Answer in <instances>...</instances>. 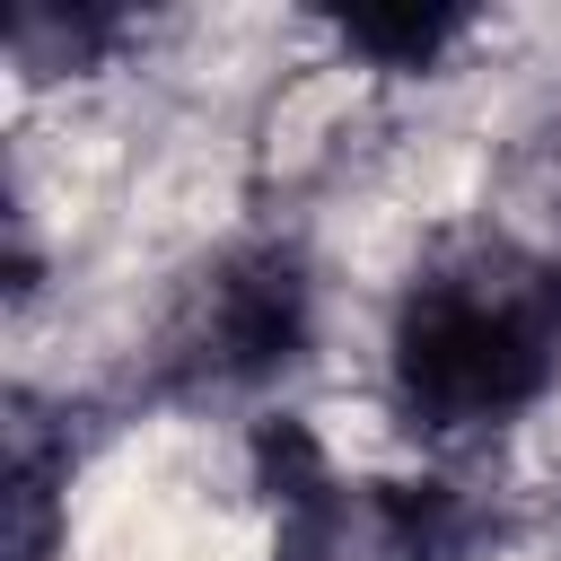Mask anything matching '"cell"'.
Wrapping results in <instances>:
<instances>
[{
    "mask_svg": "<svg viewBox=\"0 0 561 561\" xmlns=\"http://www.w3.org/2000/svg\"><path fill=\"white\" fill-rule=\"evenodd\" d=\"M394 412L421 438H465L517 421L561 377V263L508 237H465L430 254L386 333Z\"/></svg>",
    "mask_w": 561,
    "mask_h": 561,
    "instance_id": "6da1fadb",
    "label": "cell"
},
{
    "mask_svg": "<svg viewBox=\"0 0 561 561\" xmlns=\"http://www.w3.org/2000/svg\"><path fill=\"white\" fill-rule=\"evenodd\" d=\"M263 473L280 500L272 561H447L456 508L421 482H342L298 430H263Z\"/></svg>",
    "mask_w": 561,
    "mask_h": 561,
    "instance_id": "7a4b0ae2",
    "label": "cell"
},
{
    "mask_svg": "<svg viewBox=\"0 0 561 561\" xmlns=\"http://www.w3.org/2000/svg\"><path fill=\"white\" fill-rule=\"evenodd\" d=\"M298 342H307V272L289 245H254V254L219 263L193 324H184V359L202 377H228V386L289 368Z\"/></svg>",
    "mask_w": 561,
    "mask_h": 561,
    "instance_id": "3957f363",
    "label": "cell"
},
{
    "mask_svg": "<svg viewBox=\"0 0 561 561\" xmlns=\"http://www.w3.org/2000/svg\"><path fill=\"white\" fill-rule=\"evenodd\" d=\"M61 473H70V447H53L44 421L18 403V421H9V561L53 552V482Z\"/></svg>",
    "mask_w": 561,
    "mask_h": 561,
    "instance_id": "277c9868",
    "label": "cell"
},
{
    "mask_svg": "<svg viewBox=\"0 0 561 561\" xmlns=\"http://www.w3.org/2000/svg\"><path fill=\"white\" fill-rule=\"evenodd\" d=\"M342 35L377 61H394V70H421L447 35H465V9H351Z\"/></svg>",
    "mask_w": 561,
    "mask_h": 561,
    "instance_id": "5b68a950",
    "label": "cell"
}]
</instances>
